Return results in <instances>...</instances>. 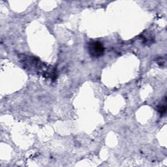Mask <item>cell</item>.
Masks as SVG:
<instances>
[{
  "label": "cell",
  "mask_w": 167,
  "mask_h": 167,
  "mask_svg": "<svg viewBox=\"0 0 167 167\" xmlns=\"http://www.w3.org/2000/svg\"><path fill=\"white\" fill-rule=\"evenodd\" d=\"M88 50L91 56L95 58L101 56L104 52V48L99 41H92L89 43Z\"/></svg>",
  "instance_id": "obj_1"
},
{
  "label": "cell",
  "mask_w": 167,
  "mask_h": 167,
  "mask_svg": "<svg viewBox=\"0 0 167 167\" xmlns=\"http://www.w3.org/2000/svg\"><path fill=\"white\" fill-rule=\"evenodd\" d=\"M166 103L164 104V105H162V107H160L159 108V111L160 112L161 114V115H163L166 112Z\"/></svg>",
  "instance_id": "obj_2"
}]
</instances>
